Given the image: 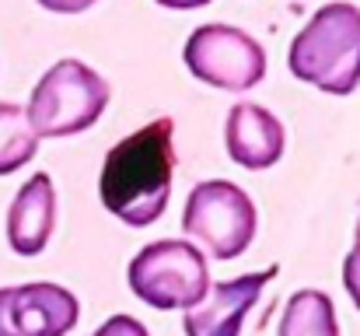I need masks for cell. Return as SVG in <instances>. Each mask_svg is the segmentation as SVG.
<instances>
[{"mask_svg":"<svg viewBox=\"0 0 360 336\" xmlns=\"http://www.w3.org/2000/svg\"><path fill=\"white\" fill-rule=\"evenodd\" d=\"M175 175V123L168 116L122 137L105 154L98 193L109 214L129 228L154 224L172 197Z\"/></svg>","mask_w":360,"mask_h":336,"instance_id":"cell-1","label":"cell"},{"mask_svg":"<svg viewBox=\"0 0 360 336\" xmlns=\"http://www.w3.org/2000/svg\"><path fill=\"white\" fill-rule=\"evenodd\" d=\"M287 67L304 85H315L329 95H350L360 85V7H319L294 35Z\"/></svg>","mask_w":360,"mask_h":336,"instance_id":"cell-2","label":"cell"},{"mask_svg":"<svg viewBox=\"0 0 360 336\" xmlns=\"http://www.w3.org/2000/svg\"><path fill=\"white\" fill-rule=\"evenodd\" d=\"M109 106V85L81 60L53 63L32 88L25 119L35 137H70L98 123Z\"/></svg>","mask_w":360,"mask_h":336,"instance_id":"cell-3","label":"cell"},{"mask_svg":"<svg viewBox=\"0 0 360 336\" xmlns=\"http://www.w3.org/2000/svg\"><path fill=\"white\" fill-rule=\"evenodd\" d=\"M126 277H129V291L161 312L168 309L189 312L210 291L207 256L182 238H161L143 245L133 256Z\"/></svg>","mask_w":360,"mask_h":336,"instance_id":"cell-4","label":"cell"},{"mask_svg":"<svg viewBox=\"0 0 360 336\" xmlns=\"http://www.w3.org/2000/svg\"><path fill=\"white\" fill-rule=\"evenodd\" d=\"M182 228L207 252H214V259H235L255 238V204L235 182L207 179L193 186L182 211Z\"/></svg>","mask_w":360,"mask_h":336,"instance_id":"cell-5","label":"cell"},{"mask_svg":"<svg viewBox=\"0 0 360 336\" xmlns=\"http://www.w3.org/2000/svg\"><path fill=\"white\" fill-rule=\"evenodd\" d=\"M182 56L196 81L224 92H248L266 77L262 46L235 25H200L186 39Z\"/></svg>","mask_w":360,"mask_h":336,"instance_id":"cell-6","label":"cell"},{"mask_svg":"<svg viewBox=\"0 0 360 336\" xmlns=\"http://www.w3.org/2000/svg\"><path fill=\"white\" fill-rule=\"evenodd\" d=\"M77 319L81 305L60 284L0 287V336H67Z\"/></svg>","mask_w":360,"mask_h":336,"instance_id":"cell-7","label":"cell"},{"mask_svg":"<svg viewBox=\"0 0 360 336\" xmlns=\"http://www.w3.org/2000/svg\"><path fill=\"white\" fill-rule=\"evenodd\" d=\"M273 273L276 270H262V273H245V277H235V280L214 284L207 291V298L186 312L182 333L186 336H238L248 309L259 301V294L273 280Z\"/></svg>","mask_w":360,"mask_h":336,"instance_id":"cell-8","label":"cell"},{"mask_svg":"<svg viewBox=\"0 0 360 336\" xmlns=\"http://www.w3.org/2000/svg\"><path fill=\"white\" fill-rule=\"evenodd\" d=\"M224 140H228V154L235 165L262 172L276 165L283 154V123L255 102H238L228 112Z\"/></svg>","mask_w":360,"mask_h":336,"instance_id":"cell-9","label":"cell"},{"mask_svg":"<svg viewBox=\"0 0 360 336\" xmlns=\"http://www.w3.org/2000/svg\"><path fill=\"white\" fill-rule=\"evenodd\" d=\"M56 224V193L46 172H35L7 211V242L18 256H39Z\"/></svg>","mask_w":360,"mask_h":336,"instance_id":"cell-10","label":"cell"},{"mask_svg":"<svg viewBox=\"0 0 360 336\" xmlns=\"http://www.w3.org/2000/svg\"><path fill=\"white\" fill-rule=\"evenodd\" d=\"M276 336H340V323H336V309L333 301L308 287L287 298V309L280 316V330Z\"/></svg>","mask_w":360,"mask_h":336,"instance_id":"cell-11","label":"cell"},{"mask_svg":"<svg viewBox=\"0 0 360 336\" xmlns=\"http://www.w3.org/2000/svg\"><path fill=\"white\" fill-rule=\"evenodd\" d=\"M35 151L39 137L32 133L25 109H18L14 102H0V175H11L21 165H28Z\"/></svg>","mask_w":360,"mask_h":336,"instance_id":"cell-12","label":"cell"},{"mask_svg":"<svg viewBox=\"0 0 360 336\" xmlns=\"http://www.w3.org/2000/svg\"><path fill=\"white\" fill-rule=\"evenodd\" d=\"M91 336H150V333H147V326H143L140 319H133V316H112V319H105Z\"/></svg>","mask_w":360,"mask_h":336,"instance_id":"cell-13","label":"cell"},{"mask_svg":"<svg viewBox=\"0 0 360 336\" xmlns=\"http://www.w3.org/2000/svg\"><path fill=\"white\" fill-rule=\"evenodd\" d=\"M343 284H347V294L354 298V305L360 309V242L354 245V252L343 263Z\"/></svg>","mask_w":360,"mask_h":336,"instance_id":"cell-14","label":"cell"},{"mask_svg":"<svg viewBox=\"0 0 360 336\" xmlns=\"http://www.w3.org/2000/svg\"><path fill=\"white\" fill-rule=\"evenodd\" d=\"M46 11H56V14H77V11H88L95 0H39Z\"/></svg>","mask_w":360,"mask_h":336,"instance_id":"cell-15","label":"cell"},{"mask_svg":"<svg viewBox=\"0 0 360 336\" xmlns=\"http://www.w3.org/2000/svg\"><path fill=\"white\" fill-rule=\"evenodd\" d=\"M161 7H175V11H193V7H203L210 0H158Z\"/></svg>","mask_w":360,"mask_h":336,"instance_id":"cell-16","label":"cell"},{"mask_svg":"<svg viewBox=\"0 0 360 336\" xmlns=\"http://www.w3.org/2000/svg\"><path fill=\"white\" fill-rule=\"evenodd\" d=\"M357 242H360V221H357Z\"/></svg>","mask_w":360,"mask_h":336,"instance_id":"cell-17","label":"cell"}]
</instances>
